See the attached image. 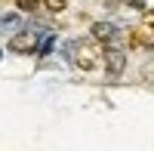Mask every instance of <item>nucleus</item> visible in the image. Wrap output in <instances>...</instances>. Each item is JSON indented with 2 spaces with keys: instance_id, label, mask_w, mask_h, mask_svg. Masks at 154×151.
I'll list each match as a JSON object with an SVG mask.
<instances>
[{
  "instance_id": "nucleus-1",
  "label": "nucleus",
  "mask_w": 154,
  "mask_h": 151,
  "mask_svg": "<svg viewBox=\"0 0 154 151\" xmlns=\"http://www.w3.org/2000/svg\"><path fill=\"white\" fill-rule=\"evenodd\" d=\"M102 53H105V46H102L96 37L71 40V43H68V59H71L80 71H99V68H102Z\"/></svg>"
},
{
  "instance_id": "nucleus-2",
  "label": "nucleus",
  "mask_w": 154,
  "mask_h": 151,
  "mask_svg": "<svg viewBox=\"0 0 154 151\" xmlns=\"http://www.w3.org/2000/svg\"><path fill=\"white\" fill-rule=\"evenodd\" d=\"M102 65H105V71H108L111 80H117L123 74V68H126V53L120 46H108L105 53H102Z\"/></svg>"
},
{
  "instance_id": "nucleus-3",
  "label": "nucleus",
  "mask_w": 154,
  "mask_h": 151,
  "mask_svg": "<svg viewBox=\"0 0 154 151\" xmlns=\"http://www.w3.org/2000/svg\"><path fill=\"white\" fill-rule=\"evenodd\" d=\"M9 53H19V56H28L37 49V34L34 31H19V34H12L9 37Z\"/></svg>"
},
{
  "instance_id": "nucleus-4",
  "label": "nucleus",
  "mask_w": 154,
  "mask_h": 151,
  "mask_svg": "<svg viewBox=\"0 0 154 151\" xmlns=\"http://www.w3.org/2000/svg\"><path fill=\"white\" fill-rule=\"evenodd\" d=\"M93 37H96L102 46H117L120 43V31L114 28L111 22H96L93 25Z\"/></svg>"
},
{
  "instance_id": "nucleus-5",
  "label": "nucleus",
  "mask_w": 154,
  "mask_h": 151,
  "mask_svg": "<svg viewBox=\"0 0 154 151\" xmlns=\"http://www.w3.org/2000/svg\"><path fill=\"white\" fill-rule=\"evenodd\" d=\"M43 6H46V12H65V0H43Z\"/></svg>"
},
{
  "instance_id": "nucleus-6",
  "label": "nucleus",
  "mask_w": 154,
  "mask_h": 151,
  "mask_svg": "<svg viewBox=\"0 0 154 151\" xmlns=\"http://www.w3.org/2000/svg\"><path fill=\"white\" fill-rule=\"evenodd\" d=\"M16 6H19L22 12H34L37 6H40V0H16Z\"/></svg>"
},
{
  "instance_id": "nucleus-7",
  "label": "nucleus",
  "mask_w": 154,
  "mask_h": 151,
  "mask_svg": "<svg viewBox=\"0 0 154 151\" xmlns=\"http://www.w3.org/2000/svg\"><path fill=\"white\" fill-rule=\"evenodd\" d=\"M53 43H56V37H53V34H49V37H46V40H43V46H40V53L46 56V53H49V49H53Z\"/></svg>"
},
{
  "instance_id": "nucleus-8",
  "label": "nucleus",
  "mask_w": 154,
  "mask_h": 151,
  "mask_svg": "<svg viewBox=\"0 0 154 151\" xmlns=\"http://www.w3.org/2000/svg\"><path fill=\"white\" fill-rule=\"evenodd\" d=\"M145 25H148V28H154V9L145 12Z\"/></svg>"
}]
</instances>
